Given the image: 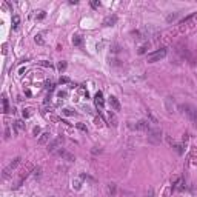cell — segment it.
<instances>
[{
    "mask_svg": "<svg viewBox=\"0 0 197 197\" xmlns=\"http://www.w3.org/2000/svg\"><path fill=\"white\" fill-rule=\"evenodd\" d=\"M32 168H34V165H32L31 162H28V163H26V166L20 170L19 176H17V180H15V183L12 185V188H14V190H15V188H19L20 185H22V183L25 182V179H26L28 176H29V172L32 171Z\"/></svg>",
    "mask_w": 197,
    "mask_h": 197,
    "instance_id": "cell-2",
    "label": "cell"
},
{
    "mask_svg": "<svg viewBox=\"0 0 197 197\" xmlns=\"http://www.w3.org/2000/svg\"><path fill=\"white\" fill-rule=\"evenodd\" d=\"M91 6H92V8H98V6H100V2H97V0H94V2L91 3Z\"/></svg>",
    "mask_w": 197,
    "mask_h": 197,
    "instance_id": "cell-31",
    "label": "cell"
},
{
    "mask_svg": "<svg viewBox=\"0 0 197 197\" xmlns=\"http://www.w3.org/2000/svg\"><path fill=\"white\" fill-rule=\"evenodd\" d=\"M14 125H15V128H17V131H23V129H25V123H23L22 120H17Z\"/></svg>",
    "mask_w": 197,
    "mask_h": 197,
    "instance_id": "cell-20",
    "label": "cell"
},
{
    "mask_svg": "<svg viewBox=\"0 0 197 197\" xmlns=\"http://www.w3.org/2000/svg\"><path fill=\"white\" fill-rule=\"evenodd\" d=\"M36 43H39V45H43V39H42V34L36 36Z\"/></svg>",
    "mask_w": 197,
    "mask_h": 197,
    "instance_id": "cell-24",
    "label": "cell"
},
{
    "mask_svg": "<svg viewBox=\"0 0 197 197\" xmlns=\"http://www.w3.org/2000/svg\"><path fill=\"white\" fill-rule=\"evenodd\" d=\"M148 48H149V43H148V42H146V43H143V45H142V46H140V48H139V51H137V52H139V54H145V52H146V49H148Z\"/></svg>",
    "mask_w": 197,
    "mask_h": 197,
    "instance_id": "cell-15",
    "label": "cell"
},
{
    "mask_svg": "<svg viewBox=\"0 0 197 197\" xmlns=\"http://www.w3.org/2000/svg\"><path fill=\"white\" fill-rule=\"evenodd\" d=\"M94 103H96L97 108H103V105H105V98H103V94H102L100 91L96 94V97H94Z\"/></svg>",
    "mask_w": 197,
    "mask_h": 197,
    "instance_id": "cell-8",
    "label": "cell"
},
{
    "mask_svg": "<svg viewBox=\"0 0 197 197\" xmlns=\"http://www.w3.org/2000/svg\"><path fill=\"white\" fill-rule=\"evenodd\" d=\"M145 197H154V191H153V188H149L148 190V192H146V196Z\"/></svg>",
    "mask_w": 197,
    "mask_h": 197,
    "instance_id": "cell-27",
    "label": "cell"
},
{
    "mask_svg": "<svg viewBox=\"0 0 197 197\" xmlns=\"http://www.w3.org/2000/svg\"><path fill=\"white\" fill-rule=\"evenodd\" d=\"M34 176H36V179L40 177V176H42V168H37V170H34Z\"/></svg>",
    "mask_w": 197,
    "mask_h": 197,
    "instance_id": "cell-25",
    "label": "cell"
},
{
    "mask_svg": "<svg viewBox=\"0 0 197 197\" xmlns=\"http://www.w3.org/2000/svg\"><path fill=\"white\" fill-rule=\"evenodd\" d=\"M146 116H148V117L151 119V122H153V123H157V119H155V117L153 116V114H151V111H149V109L146 111Z\"/></svg>",
    "mask_w": 197,
    "mask_h": 197,
    "instance_id": "cell-22",
    "label": "cell"
},
{
    "mask_svg": "<svg viewBox=\"0 0 197 197\" xmlns=\"http://www.w3.org/2000/svg\"><path fill=\"white\" fill-rule=\"evenodd\" d=\"M77 128H79L80 131H83V133H88V128H86L83 123H77Z\"/></svg>",
    "mask_w": 197,
    "mask_h": 197,
    "instance_id": "cell-23",
    "label": "cell"
},
{
    "mask_svg": "<svg viewBox=\"0 0 197 197\" xmlns=\"http://www.w3.org/2000/svg\"><path fill=\"white\" fill-rule=\"evenodd\" d=\"M49 139H51V134H49V133H43V134H40V137H39V143H40V145H45V143L49 142Z\"/></svg>",
    "mask_w": 197,
    "mask_h": 197,
    "instance_id": "cell-11",
    "label": "cell"
},
{
    "mask_svg": "<svg viewBox=\"0 0 197 197\" xmlns=\"http://www.w3.org/2000/svg\"><path fill=\"white\" fill-rule=\"evenodd\" d=\"M29 111H31V109H23V117H25V119H28V117H29V114H31Z\"/></svg>",
    "mask_w": 197,
    "mask_h": 197,
    "instance_id": "cell-28",
    "label": "cell"
},
{
    "mask_svg": "<svg viewBox=\"0 0 197 197\" xmlns=\"http://www.w3.org/2000/svg\"><path fill=\"white\" fill-rule=\"evenodd\" d=\"M2 103H3V113H9V105H8V98L6 96H2Z\"/></svg>",
    "mask_w": 197,
    "mask_h": 197,
    "instance_id": "cell-14",
    "label": "cell"
},
{
    "mask_svg": "<svg viewBox=\"0 0 197 197\" xmlns=\"http://www.w3.org/2000/svg\"><path fill=\"white\" fill-rule=\"evenodd\" d=\"M5 137H6V139L11 137V133H9V128H8V126H6V129H5Z\"/></svg>",
    "mask_w": 197,
    "mask_h": 197,
    "instance_id": "cell-33",
    "label": "cell"
},
{
    "mask_svg": "<svg viewBox=\"0 0 197 197\" xmlns=\"http://www.w3.org/2000/svg\"><path fill=\"white\" fill-rule=\"evenodd\" d=\"M57 69H59L60 72H63L65 69H66V62H63V60L59 62V63H57Z\"/></svg>",
    "mask_w": 197,
    "mask_h": 197,
    "instance_id": "cell-16",
    "label": "cell"
},
{
    "mask_svg": "<svg viewBox=\"0 0 197 197\" xmlns=\"http://www.w3.org/2000/svg\"><path fill=\"white\" fill-rule=\"evenodd\" d=\"M109 105H111V108H113L114 111H120V102L117 100V97L111 96L109 97Z\"/></svg>",
    "mask_w": 197,
    "mask_h": 197,
    "instance_id": "cell-10",
    "label": "cell"
},
{
    "mask_svg": "<svg viewBox=\"0 0 197 197\" xmlns=\"http://www.w3.org/2000/svg\"><path fill=\"white\" fill-rule=\"evenodd\" d=\"M102 123H103V120H102L100 117H98V119H96V126H102Z\"/></svg>",
    "mask_w": 197,
    "mask_h": 197,
    "instance_id": "cell-32",
    "label": "cell"
},
{
    "mask_svg": "<svg viewBox=\"0 0 197 197\" xmlns=\"http://www.w3.org/2000/svg\"><path fill=\"white\" fill-rule=\"evenodd\" d=\"M20 23V17L19 15H12V28H17Z\"/></svg>",
    "mask_w": 197,
    "mask_h": 197,
    "instance_id": "cell-19",
    "label": "cell"
},
{
    "mask_svg": "<svg viewBox=\"0 0 197 197\" xmlns=\"http://www.w3.org/2000/svg\"><path fill=\"white\" fill-rule=\"evenodd\" d=\"M20 163H22V159H20V157H15L14 160H12V162L9 163V165H8V166L5 168V170H3V174H2L3 180L9 179L11 176H12V171H15V170H17V166L20 165Z\"/></svg>",
    "mask_w": 197,
    "mask_h": 197,
    "instance_id": "cell-3",
    "label": "cell"
},
{
    "mask_svg": "<svg viewBox=\"0 0 197 197\" xmlns=\"http://www.w3.org/2000/svg\"><path fill=\"white\" fill-rule=\"evenodd\" d=\"M117 23V15H108L103 19V26H114Z\"/></svg>",
    "mask_w": 197,
    "mask_h": 197,
    "instance_id": "cell-9",
    "label": "cell"
},
{
    "mask_svg": "<svg viewBox=\"0 0 197 197\" xmlns=\"http://www.w3.org/2000/svg\"><path fill=\"white\" fill-rule=\"evenodd\" d=\"M109 125H113V126H117L119 125V123H117V119H116V116H114V114L113 113H109Z\"/></svg>",
    "mask_w": 197,
    "mask_h": 197,
    "instance_id": "cell-18",
    "label": "cell"
},
{
    "mask_svg": "<svg viewBox=\"0 0 197 197\" xmlns=\"http://www.w3.org/2000/svg\"><path fill=\"white\" fill-rule=\"evenodd\" d=\"M82 43H83V39H82L80 36H74L72 37V45L74 46H82Z\"/></svg>",
    "mask_w": 197,
    "mask_h": 197,
    "instance_id": "cell-13",
    "label": "cell"
},
{
    "mask_svg": "<svg viewBox=\"0 0 197 197\" xmlns=\"http://www.w3.org/2000/svg\"><path fill=\"white\" fill-rule=\"evenodd\" d=\"M192 19H196V14H191V15H188V17H185V19L182 20V22H180V25L183 26V25H186L188 22H191Z\"/></svg>",
    "mask_w": 197,
    "mask_h": 197,
    "instance_id": "cell-17",
    "label": "cell"
},
{
    "mask_svg": "<svg viewBox=\"0 0 197 197\" xmlns=\"http://www.w3.org/2000/svg\"><path fill=\"white\" fill-rule=\"evenodd\" d=\"M166 48H160L157 49V51H154V52H151V54H148V62L149 63H154V62H159V60H162L163 57L166 56Z\"/></svg>",
    "mask_w": 197,
    "mask_h": 197,
    "instance_id": "cell-5",
    "label": "cell"
},
{
    "mask_svg": "<svg viewBox=\"0 0 197 197\" xmlns=\"http://www.w3.org/2000/svg\"><path fill=\"white\" fill-rule=\"evenodd\" d=\"M176 17H177V14H171V15H168L166 20H168V22H172V20H174Z\"/></svg>",
    "mask_w": 197,
    "mask_h": 197,
    "instance_id": "cell-30",
    "label": "cell"
},
{
    "mask_svg": "<svg viewBox=\"0 0 197 197\" xmlns=\"http://www.w3.org/2000/svg\"><path fill=\"white\" fill-rule=\"evenodd\" d=\"M179 109L182 111L183 116H186L188 119H190L191 123L197 128V108L196 106H192V105H180Z\"/></svg>",
    "mask_w": 197,
    "mask_h": 197,
    "instance_id": "cell-1",
    "label": "cell"
},
{
    "mask_svg": "<svg viewBox=\"0 0 197 197\" xmlns=\"http://www.w3.org/2000/svg\"><path fill=\"white\" fill-rule=\"evenodd\" d=\"M68 82H69L68 77H60V83H68Z\"/></svg>",
    "mask_w": 197,
    "mask_h": 197,
    "instance_id": "cell-34",
    "label": "cell"
},
{
    "mask_svg": "<svg viewBox=\"0 0 197 197\" xmlns=\"http://www.w3.org/2000/svg\"><path fill=\"white\" fill-rule=\"evenodd\" d=\"M129 128L134 129V131H149L151 126H149V120H139L135 125H133V123H129Z\"/></svg>",
    "mask_w": 197,
    "mask_h": 197,
    "instance_id": "cell-6",
    "label": "cell"
},
{
    "mask_svg": "<svg viewBox=\"0 0 197 197\" xmlns=\"http://www.w3.org/2000/svg\"><path fill=\"white\" fill-rule=\"evenodd\" d=\"M108 192H109L111 196L116 194V185H114V183H109V186H108Z\"/></svg>",
    "mask_w": 197,
    "mask_h": 197,
    "instance_id": "cell-21",
    "label": "cell"
},
{
    "mask_svg": "<svg viewBox=\"0 0 197 197\" xmlns=\"http://www.w3.org/2000/svg\"><path fill=\"white\" fill-rule=\"evenodd\" d=\"M57 154H59V155H62V157H63V159L69 160V162H72V160H74V155H72V154H69V153H66V151H65V149H59V151H57Z\"/></svg>",
    "mask_w": 197,
    "mask_h": 197,
    "instance_id": "cell-12",
    "label": "cell"
},
{
    "mask_svg": "<svg viewBox=\"0 0 197 197\" xmlns=\"http://www.w3.org/2000/svg\"><path fill=\"white\" fill-rule=\"evenodd\" d=\"M32 131H34V134H36V135H39V134H40V128H39V126H36V128L32 129Z\"/></svg>",
    "mask_w": 197,
    "mask_h": 197,
    "instance_id": "cell-35",
    "label": "cell"
},
{
    "mask_svg": "<svg viewBox=\"0 0 197 197\" xmlns=\"http://www.w3.org/2000/svg\"><path fill=\"white\" fill-rule=\"evenodd\" d=\"M63 114H65V116H74L76 113H74V111H71V109H63Z\"/></svg>",
    "mask_w": 197,
    "mask_h": 197,
    "instance_id": "cell-26",
    "label": "cell"
},
{
    "mask_svg": "<svg viewBox=\"0 0 197 197\" xmlns=\"http://www.w3.org/2000/svg\"><path fill=\"white\" fill-rule=\"evenodd\" d=\"M162 140V129L159 128H151L148 131V142L149 143H154V145H157Z\"/></svg>",
    "mask_w": 197,
    "mask_h": 197,
    "instance_id": "cell-4",
    "label": "cell"
},
{
    "mask_svg": "<svg viewBox=\"0 0 197 197\" xmlns=\"http://www.w3.org/2000/svg\"><path fill=\"white\" fill-rule=\"evenodd\" d=\"M42 65H43V66H49V68H51V63H49V62H42Z\"/></svg>",
    "mask_w": 197,
    "mask_h": 197,
    "instance_id": "cell-36",
    "label": "cell"
},
{
    "mask_svg": "<svg viewBox=\"0 0 197 197\" xmlns=\"http://www.w3.org/2000/svg\"><path fill=\"white\" fill-rule=\"evenodd\" d=\"M43 17H45V11H40V14H37V15H36V19H37V20H40V19H43Z\"/></svg>",
    "mask_w": 197,
    "mask_h": 197,
    "instance_id": "cell-29",
    "label": "cell"
},
{
    "mask_svg": "<svg viewBox=\"0 0 197 197\" xmlns=\"http://www.w3.org/2000/svg\"><path fill=\"white\" fill-rule=\"evenodd\" d=\"M62 143H63V135H59V137H56L52 142L48 143V151L49 153H57L59 148H62Z\"/></svg>",
    "mask_w": 197,
    "mask_h": 197,
    "instance_id": "cell-7",
    "label": "cell"
}]
</instances>
